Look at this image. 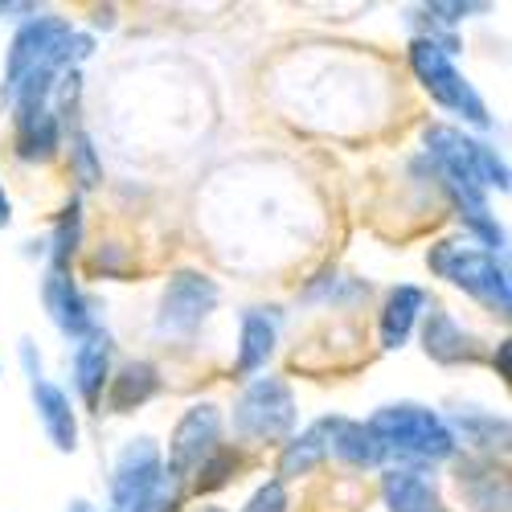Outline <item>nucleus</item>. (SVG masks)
I'll return each mask as SVG.
<instances>
[{
    "instance_id": "nucleus-8",
    "label": "nucleus",
    "mask_w": 512,
    "mask_h": 512,
    "mask_svg": "<svg viewBox=\"0 0 512 512\" xmlns=\"http://www.w3.org/2000/svg\"><path fill=\"white\" fill-rule=\"evenodd\" d=\"M222 447V410L213 402H197L181 414L173 439H168V472L173 476H193L197 467Z\"/></svg>"
},
{
    "instance_id": "nucleus-24",
    "label": "nucleus",
    "mask_w": 512,
    "mask_h": 512,
    "mask_svg": "<svg viewBox=\"0 0 512 512\" xmlns=\"http://www.w3.org/2000/svg\"><path fill=\"white\" fill-rule=\"evenodd\" d=\"M238 467H242V455L230 451V447H218V451H213V455L197 467V472H193V492H218V488H226Z\"/></svg>"
},
{
    "instance_id": "nucleus-19",
    "label": "nucleus",
    "mask_w": 512,
    "mask_h": 512,
    "mask_svg": "<svg viewBox=\"0 0 512 512\" xmlns=\"http://www.w3.org/2000/svg\"><path fill=\"white\" fill-rule=\"evenodd\" d=\"M275 345H279V324H275V316H267L263 308L242 312L234 373H238V377H254L259 369H267V361H271Z\"/></svg>"
},
{
    "instance_id": "nucleus-6",
    "label": "nucleus",
    "mask_w": 512,
    "mask_h": 512,
    "mask_svg": "<svg viewBox=\"0 0 512 512\" xmlns=\"http://www.w3.org/2000/svg\"><path fill=\"white\" fill-rule=\"evenodd\" d=\"M70 33L74 21L62 13H33L17 25L9 54H5V82H0V103L37 70H70Z\"/></svg>"
},
{
    "instance_id": "nucleus-22",
    "label": "nucleus",
    "mask_w": 512,
    "mask_h": 512,
    "mask_svg": "<svg viewBox=\"0 0 512 512\" xmlns=\"http://www.w3.org/2000/svg\"><path fill=\"white\" fill-rule=\"evenodd\" d=\"M13 148L25 164H46L58 156L62 148V123L58 115L46 107V111H37V115H21L13 119Z\"/></svg>"
},
{
    "instance_id": "nucleus-20",
    "label": "nucleus",
    "mask_w": 512,
    "mask_h": 512,
    "mask_svg": "<svg viewBox=\"0 0 512 512\" xmlns=\"http://www.w3.org/2000/svg\"><path fill=\"white\" fill-rule=\"evenodd\" d=\"M107 410L111 414H132L144 402L160 394V369L152 361H123L107 381Z\"/></svg>"
},
{
    "instance_id": "nucleus-13",
    "label": "nucleus",
    "mask_w": 512,
    "mask_h": 512,
    "mask_svg": "<svg viewBox=\"0 0 512 512\" xmlns=\"http://www.w3.org/2000/svg\"><path fill=\"white\" fill-rule=\"evenodd\" d=\"M455 488L472 512H508L504 467H496V459L488 455H463L455 467Z\"/></svg>"
},
{
    "instance_id": "nucleus-4",
    "label": "nucleus",
    "mask_w": 512,
    "mask_h": 512,
    "mask_svg": "<svg viewBox=\"0 0 512 512\" xmlns=\"http://www.w3.org/2000/svg\"><path fill=\"white\" fill-rule=\"evenodd\" d=\"M422 144H426V160H431L439 181L467 185L480 193H488V189L508 193V164L492 144L459 132L451 123H431L422 132Z\"/></svg>"
},
{
    "instance_id": "nucleus-21",
    "label": "nucleus",
    "mask_w": 512,
    "mask_h": 512,
    "mask_svg": "<svg viewBox=\"0 0 512 512\" xmlns=\"http://www.w3.org/2000/svg\"><path fill=\"white\" fill-rule=\"evenodd\" d=\"M328 455H336L345 467H357V472L386 463V451H381V443L373 439L369 426H365V422H357V418H340V414H332Z\"/></svg>"
},
{
    "instance_id": "nucleus-30",
    "label": "nucleus",
    "mask_w": 512,
    "mask_h": 512,
    "mask_svg": "<svg viewBox=\"0 0 512 512\" xmlns=\"http://www.w3.org/2000/svg\"><path fill=\"white\" fill-rule=\"evenodd\" d=\"M13 222V201L5 193V181H0V226H9Z\"/></svg>"
},
{
    "instance_id": "nucleus-33",
    "label": "nucleus",
    "mask_w": 512,
    "mask_h": 512,
    "mask_svg": "<svg viewBox=\"0 0 512 512\" xmlns=\"http://www.w3.org/2000/svg\"><path fill=\"white\" fill-rule=\"evenodd\" d=\"M201 512H222V508H201Z\"/></svg>"
},
{
    "instance_id": "nucleus-23",
    "label": "nucleus",
    "mask_w": 512,
    "mask_h": 512,
    "mask_svg": "<svg viewBox=\"0 0 512 512\" xmlns=\"http://www.w3.org/2000/svg\"><path fill=\"white\" fill-rule=\"evenodd\" d=\"M46 246H50L46 250L50 254V271H66L70 259H74V250L82 246V201L78 197H70V205L62 209V218H58V226H54Z\"/></svg>"
},
{
    "instance_id": "nucleus-9",
    "label": "nucleus",
    "mask_w": 512,
    "mask_h": 512,
    "mask_svg": "<svg viewBox=\"0 0 512 512\" xmlns=\"http://www.w3.org/2000/svg\"><path fill=\"white\" fill-rule=\"evenodd\" d=\"M164 472V455L156 447V439L140 435L132 439L119 455H115V472H111V504L107 512H136V504L144 500V492L156 484V476Z\"/></svg>"
},
{
    "instance_id": "nucleus-14",
    "label": "nucleus",
    "mask_w": 512,
    "mask_h": 512,
    "mask_svg": "<svg viewBox=\"0 0 512 512\" xmlns=\"http://www.w3.org/2000/svg\"><path fill=\"white\" fill-rule=\"evenodd\" d=\"M29 398H33V414L41 422V431H46V439L54 443V451L70 455L78 447V414H74V402L62 386H54V381L37 377L29 381Z\"/></svg>"
},
{
    "instance_id": "nucleus-32",
    "label": "nucleus",
    "mask_w": 512,
    "mask_h": 512,
    "mask_svg": "<svg viewBox=\"0 0 512 512\" xmlns=\"http://www.w3.org/2000/svg\"><path fill=\"white\" fill-rule=\"evenodd\" d=\"M496 357H500V377H508V340H500V353Z\"/></svg>"
},
{
    "instance_id": "nucleus-27",
    "label": "nucleus",
    "mask_w": 512,
    "mask_h": 512,
    "mask_svg": "<svg viewBox=\"0 0 512 512\" xmlns=\"http://www.w3.org/2000/svg\"><path fill=\"white\" fill-rule=\"evenodd\" d=\"M287 508H291L287 484H279V480L259 484V488H254V496L242 504V512H287Z\"/></svg>"
},
{
    "instance_id": "nucleus-10",
    "label": "nucleus",
    "mask_w": 512,
    "mask_h": 512,
    "mask_svg": "<svg viewBox=\"0 0 512 512\" xmlns=\"http://www.w3.org/2000/svg\"><path fill=\"white\" fill-rule=\"evenodd\" d=\"M41 304H46L54 328L66 340H87L91 332H99L95 304L82 295V287L70 279V271H46V279H41Z\"/></svg>"
},
{
    "instance_id": "nucleus-3",
    "label": "nucleus",
    "mask_w": 512,
    "mask_h": 512,
    "mask_svg": "<svg viewBox=\"0 0 512 512\" xmlns=\"http://www.w3.org/2000/svg\"><path fill=\"white\" fill-rule=\"evenodd\" d=\"M426 267L439 279H447L451 287H459L463 295H472L476 304H484L492 316L508 320L512 312V283H508V263L504 254H492L476 242H459V238H443L426 250Z\"/></svg>"
},
{
    "instance_id": "nucleus-25",
    "label": "nucleus",
    "mask_w": 512,
    "mask_h": 512,
    "mask_svg": "<svg viewBox=\"0 0 512 512\" xmlns=\"http://www.w3.org/2000/svg\"><path fill=\"white\" fill-rule=\"evenodd\" d=\"M70 173H74L78 189H95L103 181V160H99L95 140L87 132H74L70 136Z\"/></svg>"
},
{
    "instance_id": "nucleus-17",
    "label": "nucleus",
    "mask_w": 512,
    "mask_h": 512,
    "mask_svg": "<svg viewBox=\"0 0 512 512\" xmlns=\"http://www.w3.org/2000/svg\"><path fill=\"white\" fill-rule=\"evenodd\" d=\"M328 435H332V418H320V422L304 426L300 435H291V439L279 447V467H275V480H279V484H287V480L312 476L316 467L328 459Z\"/></svg>"
},
{
    "instance_id": "nucleus-31",
    "label": "nucleus",
    "mask_w": 512,
    "mask_h": 512,
    "mask_svg": "<svg viewBox=\"0 0 512 512\" xmlns=\"http://www.w3.org/2000/svg\"><path fill=\"white\" fill-rule=\"evenodd\" d=\"M66 512H99V508H95L91 500H70V504H66Z\"/></svg>"
},
{
    "instance_id": "nucleus-26",
    "label": "nucleus",
    "mask_w": 512,
    "mask_h": 512,
    "mask_svg": "<svg viewBox=\"0 0 512 512\" xmlns=\"http://www.w3.org/2000/svg\"><path fill=\"white\" fill-rule=\"evenodd\" d=\"M181 504H185V480L164 467V472L156 476V484L144 492V500L136 504V512H177Z\"/></svg>"
},
{
    "instance_id": "nucleus-15",
    "label": "nucleus",
    "mask_w": 512,
    "mask_h": 512,
    "mask_svg": "<svg viewBox=\"0 0 512 512\" xmlns=\"http://www.w3.org/2000/svg\"><path fill=\"white\" fill-rule=\"evenodd\" d=\"M426 304H431V295H426L422 287L414 283H398L386 291V300H381V312H377V340H381V349H402L410 332L418 328Z\"/></svg>"
},
{
    "instance_id": "nucleus-28",
    "label": "nucleus",
    "mask_w": 512,
    "mask_h": 512,
    "mask_svg": "<svg viewBox=\"0 0 512 512\" xmlns=\"http://www.w3.org/2000/svg\"><path fill=\"white\" fill-rule=\"evenodd\" d=\"M426 17H431V25H459L467 17H476V13H488V5H426L422 9Z\"/></svg>"
},
{
    "instance_id": "nucleus-5",
    "label": "nucleus",
    "mask_w": 512,
    "mask_h": 512,
    "mask_svg": "<svg viewBox=\"0 0 512 512\" xmlns=\"http://www.w3.org/2000/svg\"><path fill=\"white\" fill-rule=\"evenodd\" d=\"M300 422V406H295V390L283 377H250L246 390L238 394L230 410L234 435L250 447H283L295 435Z\"/></svg>"
},
{
    "instance_id": "nucleus-12",
    "label": "nucleus",
    "mask_w": 512,
    "mask_h": 512,
    "mask_svg": "<svg viewBox=\"0 0 512 512\" xmlns=\"http://www.w3.org/2000/svg\"><path fill=\"white\" fill-rule=\"evenodd\" d=\"M418 324H422V353L435 365H476V361H484V345L447 308L431 304V312H422Z\"/></svg>"
},
{
    "instance_id": "nucleus-11",
    "label": "nucleus",
    "mask_w": 512,
    "mask_h": 512,
    "mask_svg": "<svg viewBox=\"0 0 512 512\" xmlns=\"http://www.w3.org/2000/svg\"><path fill=\"white\" fill-rule=\"evenodd\" d=\"M381 500H386V512H451L443 504L439 480L431 467L418 463H394L381 472Z\"/></svg>"
},
{
    "instance_id": "nucleus-29",
    "label": "nucleus",
    "mask_w": 512,
    "mask_h": 512,
    "mask_svg": "<svg viewBox=\"0 0 512 512\" xmlns=\"http://www.w3.org/2000/svg\"><path fill=\"white\" fill-rule=\"evenodd\" d=\"M21 369H25V377L29 381H37L41 377V353H37V345H33V340H21Z\"/></svg>"
},
{
    "instance_id": "nucleus-7",
    "label": "nucleus",
    "mask_w": 512,
    "mask_h": 512,
    "mask_svg": "<svg viewBox=\"0 0 512 512\" xmlns=\"http://www.w3.org/2000/svg\"><path fill=\"white\" fill-rule=\"evenodd\" d=\"M222 300V287L201 271H177L160 291L156 308V336L164 340H189Z\"/></svg>"
},
{
    "instance_id": "nucleus-18",
    "label": "nucleus",
    "mask_w": 512,
    "mask_h": 512,
    "mask_svg": "<svg viewBox=\"0 0 512 512\" xmlns=\"http://www.w3.org/2000/svg\"><path fill=\"white\" fill-rule=\"evenodd\" d=\"M111 349L115 345L103 328L91 332L87 340H78V349H74V390L87 406H99L107 381H111Z\"/></svg>"
},
{
    "instance_id": "nucleus-2",
    "label": "nucleus",
    "mask_w": 512,
    "mask_h": 512,
    "mask_svg": "<svg viewBox=\"0 0 512 512\" xmlns=\"http://www.w3.org/2000/svg\"><path fill=\"white\" fill-rule=\"evenodd\" d=\"M373 439L381 443L386 459L398 463H418V467H431L443 459H455V439L447 431V422L439 410L431 406H418V402H390L373 410V418L365 422Z\"/></svg>"
},
{
    "instance_id": "nucleus-1",
    "label": "nucleus",
    "mask_w": 512,
    "mask_h": 512,
    "mask_svg": "<svg viewBox=\"0 0 512 512\" xmlns=\"http://www.w3.org/2000/svg\"><path fill=\"white\" fill-rule=\"evenodd\" d=\"M455 54H459V37L455 33H443L435 25H431V33L410 37V46H406L410 70L422 82V91L431 95L443 111L459 115L463 123L480 127V132H488V127H492V111H488V103L480 99V91L472 87V82H467L455 70Z\"/></svg>"
},
{
    "instance_id": "nucleus-16",
    "label": "nucleus",
    "mask_w": 512,
    "mask_h": 512,
    "mask_svg": "<svg viewBox=\"0 0 512 512\" xmlns=\"http://www.w3.org/2000/svg\"><path fill=\"white\" fill-rule=\"evenodd\" d=\"M447 431H451V439L459 443H467L476 455H496V451H504L508 447V418L504 414H496V410H484V406H455L447 418Z\"/></svg>"
}]
</instances>
